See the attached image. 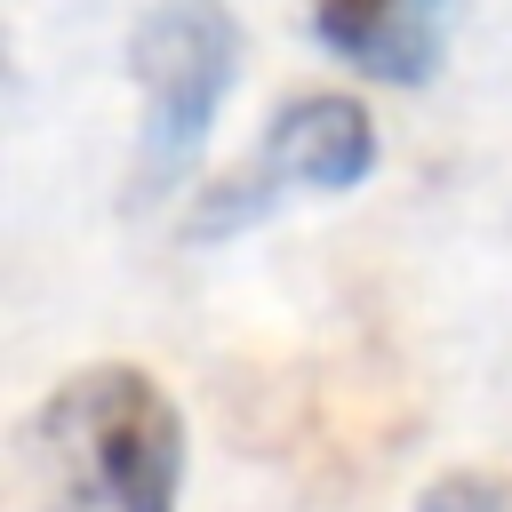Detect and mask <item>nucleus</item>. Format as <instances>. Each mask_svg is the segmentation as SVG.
I'll list each match as a JSON object with an SVG mask.
<instances>
[{
    "label": "nucleus",
    "mask_w": 512,
    "mask_h": 512,
    "mask_svg": "<svg viewBox=\"0 0 512 512\" xmlns=\"http://www.w3.org/2000/svg\"><path fill=\"white\" fill-rule=\"evenodd\" d=\"M32 512H176L184 424L176 400L128 368L96 360L64 376L32 416Z\"/></svg>",
    "instance_id": "1"
},
{
    "label": "nucleus",
    "mask_w": 512,
    "mask_h": 512,
    "mask_svg": "<svg viewBox=\"0 0 512 512\" xmlns=\"http://www.w3.org/2000/svg\"><path fill=\"white\" fill-rule=\"evenodd\" d=\"M416 512H504V480H488V472H448V480H432V488L416 496Z\"/></svg>",
    "instance_id": "5"
},
{
    "label": "nucleus",
    "mask_w": 512,
    "mask_h": 512,
    "mask_svg": "<svg viewBox=\"0 0 512 512\" xmlns=\"http://www.w3.org/2000/svg\"><path fill=\"white\" fill-rule=\"evenodd\" d=\"M368 168H376V128H368V112H360L352 96H336V88L288 96V104L272 112L264 144H256L232 176H216V184L200 192L192 232L216 240V232H240V224H256L264 208L296 200V192H352Z\"/></svg>",
    "instance_id": "3"
},
{
    "label": "nucleus",
    "mask_w": 512,
    "mask_h": 512,
    "mask_svg": "<svg viewBox=\"0 0 512 512\" xmlns=\"http://www.w3.org/2000/svg\"><path fill=\"white\" fill-rule=\"evenodd\" d=\"M448 8L456 0H304V24L352 72L416 88V80H432V64L448 48Z\"/></svg>",
    "instance_id": "4"
},
{
    "label": "nucleus",
    "mask_w": 512,
    "mask_h": 512,
    "mask_svg": "<svg viewBox=\"0 0 512 512\" xmlns=\"http://www.w3.org/2000/svg\"><path fill=\"white\" fill-rule=\"evenodd\" d=\"M232 16L224 0H144L128 32V72H136V200L168 192L200 136L216 128V104L232 88Z\"/></svg>",
    "instance_id": "2"
}]
</instances>
